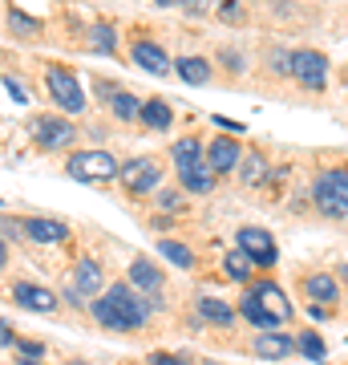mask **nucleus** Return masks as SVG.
<instances>
[{
	"label": "nucleus",
	"mask_w": 348,
	"mask_h": 365,
	"mask_svg": "<svg viewBox=\"0 0 348 365\" xmlns=\"http://www.w3.org/2000/svg\"><path fill=\"white\" fill-rule=\"evenodd\" d=\"M16 345H21V353H25V357H41V353H45V345H41V341H16Z\"/></svg>",
	"instance_id": "32"
},
{
	"label": "nucleus",
	"mask_w": 348,
	"mask_h": 365,
	"mask_svg": "<svg viewBox=\"0 0 348 365\" xmlns=\"http://www.w3.org/2000/svg\"><path fill=\"white\" fill-rule=\"evenodd\" d=\"M130 280H134L138 292H146V297L158 304V297H162V272H158L146 256H134V264H130Z\"/></svg>",
	"instance_id": "11"
},
{
	"label": "nucleus",
	"mask_w": 348,
	"mask_h": 365,
	"mask_svg": "<svg viewBox=\"0 0 348 365\" xmlns=\"http://www.w3.org/2000/svg\"><path fill=\"white\" fill-rule=\"evenodd\" d=\"M93 321L105 329H114V333H130V329H142L146 317L154 313V304H146L138 297V288L130 284H110L105 288V297L93 300Z\"/></svg>",
	"instance_id": "1"
},
{
	"label": "nucleus",
	"mask_w": 348,
	"mask_h": 365,
	"mask_svg": "<svg viewBox=\"0 0 348 365\" xmlns=\"http://www.w3.org/2000/svg\"><path fill=\"white\" fill-rule=\"evenodd\" d=\"M223 66H227V69H243V57L227 49V53H223Z\"/></svg>",
	"instance_id": "34"
},
{
	"label": "nucleus",
	"mask_w": 348,
	"mask_h": 365,
	"mask_svg": "<svg viewBox=\"0 0 348 365\" xmlns=\"http://www.w3.org/2000/svg\"><path fill=\"white\" fill-rule=\"evenodd\" d=\"M117 158L110 150H78V155L69 158V179L78 182H105L117 175Z\"/></svg>",
	"instance_id": "3"
},
{
	"label": "nucleus",
	"mask_w": 348,
	"mask_h": 365,
	"mask_svg": "<svg viewBox=\"0 0 348 365\" xmlns=\"http://www.w3.org/2000/svg\"><path fill=\"white\" fill-rule=\"evenodd\" d=\"M0 207H4V203H0Z\"/></svg>",
	"instance_id": "43"
},
{
	"label": "nucleus",
	"mask_w": 348,
	"mask_h": 365,
	"mask_svg": "<svg viewBox=\"0 0 348 365\" xmlns=\"http://www.w3.org/2000/svg\"><path fill=\"white\" fill-rule=\"evenodd\" d=\"M304 292L312 297V304H324V309H332L336 297H340V288H336L332 276H308L304 280Z\"/></svg>",
	"instance_id": "20"
},
{
	"label": "nucleus",
	"mask_w": 348,
	"mask_h": 365,
	"mask_svg": "<svg viewBox=\"0 0 348 365\" xmlns=\"http://www.w3.org/2000/svg\"><path fill=\"white\" fill-rule=\"evenodd\" d=\"M21 365H41L37 357H21Z\"/></svg>",
	"instance_id": "41"
},
{
	"label": "nucleus",
	"mask_w": 348,
	"mask_h": 365,
	"mask_svg": "<svg viewBox=\"0 0 348 365\" xmlns=\"http://www.w3.org/2000/svg\"><path fill=\"white\" fill-rule=\"evenodd\" d=\"M308 317H312V321H328V309H324V304H312Z\"/></svg>",
	"instance_id": "37"
},
{
	"label": "nucleus",
	"mask_w": 348,
	"mask_h": 365,
	"mask_svg": "<svg viewBox=\"0 0 348 365\" xmlns=\"http://www.w3.org/2000/svg\"><path fill=\"white\" fill-rule=\"evenodd\" d=\"M33 138H37L41 150H65V146H73L78 130H73L69 118H37L33 122Z\"/></svg>",
	"instance_id": "7"
},
{
	"label": "nucleus",
	"mask_w": 348,
	"mask_h": 365,
	"mask_svg": "<svg viewBox=\"0 0 348 365\" xmlns=\"http://www.w3.org/2000/svg\"><path fill=\"white\" fill-rule=\"evenodd\" d=\"M150 365H186L182 357H167V353H150Z\"/></svg>",
	"instance_id": "33"
},
{
	"label": "nucleus",
	"mask_w": 348,
	"mask_h": 365,
	"mask_svg": "<svg viewBox=\"0 0 348 365\" xmlns=\"http://www.w3.org/2000/svg\"><path fill=\"white\" fill-rule=\"evenodd\" d=\"M90 45H93L97 53H105V57H114V29L105 25V21L90 25Z\"/></svg>",
	"instance_id": "27"
},
{
	"label": "nucleus",
	"mask_w": 348,
	"mask_h": 365,
	"mask_svg": "<svg viewBox=\"0 0 348 365\" xmlns=\"http://www.w3.org/2000/svg\"><path fill=\"white\" fill-rule=\"evenodd\" d=\"M239 143H231V138H215V143L206 146V167L215 170V175H231L235 167H239Z\"/></svg>",
	"instance_id": "12"
},
{
	"label": "nucleus",
	"mask_w": 348,
	"mask_h": 365,
	"mask_svg": "<svg viewBox=\"0 0 348 365\" xmlns=\"http://www.w3.org/2000/svg\"><path fill=\"white\" fill-rule=\"evenodd\" d=\"M219 16H223V21H239V16H243V4H239V0H223Z\"/></svg>",
	"instance_id": "31"
},
{
	"label": "nucleus",
	"mask_w": 348,
	"mask_h": 365,
	"mask_svg": "<svg viewBox=\"0 0 348 365\" xmlns=\"http://www.w3.org/2000/svg\"><path fill=\"white\" fill-rule=\"evenodd\" d=\"M251 349H255L259 357H268V361H280V357H288V353H296V341H292V337H284V333H275V329H271V333H259Z\"/></svg>",
	"instance_id": "16"
},
{
	"label": "nucleus",
	"mask_w": 348,
	"mask_h": 365,
	"mask_svg": "<svg viewBox=\"0 0 348 365\" xmlns=\"http://www.w3.org/2000/svg\"><path fill=\"white\" fill-rule=\"evenodd\" d=\"M45 86H49L53 102L61 106V110H69V114H81V110H85V93H81L78 78H73L65 66H49V69H45Z\"/></svg>",
	"instance_id": "4"
},
{
	"label": "nucleus",
	"mask_w": 348,
	"mask_h": 365,
	"mask_svg": "<svg viewBox=\"0 0 348 365\" xmlns=\"http://www.w3.org/2000/svg\"><path fill=\"white\" fill-rule=\"evenodd\" d=\"M158 252H162L174 268H194V252L186 248V244H179V240H162V244H158Z\"/></svg>",
	"instance_id": "26"
},
{
	"label": "nucleus",
	"mask_w": 348,
	"mask_h": 365,
	"mask_svg": "<svg viewBox=\"0 0 348 365\" xmlns=\"http://www.w3.org/2000/svg\"><path fill=\"white\" fill-rule=\"evenodd\" d=\"M150 126V130H167L170 122H174V110H170L162 98H150V102H142V114H138Z\"/></svg>",
	"instance_id": "21"
},
{
	"label": "nucleus",
	"mask_w": 348,
	"mask_h": 365,
	"mask_svg": "<svg viewBox=\"0 0 348 365\" xmlns=\"http://www.w3.org/2000/svg\"><path fill=\"white\" fill-rule=\"evenodd\" d=\"M110 110H114V118H122V122H134V118L142 114V102H138L134 93L117 90L114 98H110Z\"/></svg>",
	"instance_id": "24"
},
{
	"label": "nucleus",
	"mask_w": 348,
	"mask_h": 365,
	"mask_svg": "<svg viewBox=\"0 0 348 365\" xmlns=\"http://www.w3.org/2000/svg\"><path fill=\"white\" fill-rule=\"evenodd\" d=\"M206 365H215V361H206Z\"/></svg>",
	"instance_id": "42"
},
{
	"label": "nucleus",
	"mask_w": 348,
	"mask_h": 365,
	"mask_svg": "<svg viewBox=\"0 0 348 365\" xmlns=\"http://www.w3.org/2000/svg\"><path fill=\"white\" fill-rule=\"evenodd\" d=\"M292 78H296V86L320 93L324 81H328V57L316 49H296L292 53Z\"/></svg>",
	"instance_id": "5"
},
{
	"label": "nucleus",
	"mask_w": 348,
	"mask_h": 365,
	"mask_svg": "<svg viewBox=\"0 0 348 365\" xmlns=\"http://www.w3.org/2000/svg\"><path fill=\"white\" fill-rule=\"evenodd\" d=\"M0 345H16V337H13V329L4 325V321H0Z\"/></svg>",
	"instance_id": "36"
},
{
	"label": "nucleus",
	"mask_w": 348,
	"mask_h": 365,
	"mask_svg": "<svg viewBox=\"0 0 348 365\" xmlns=\"http://www.w3.org/2000/svg\"><path fill=\"white\" fill-rule=\"evenodd\" d=\"M239 313H243V321H251V325H255L259 333H271V329L280 325V321H275V317H271L268 309L259 304V297H255V292H247V297L239 300Z\"/></svg>",
	"instance_id": "18"
},
{
	"label": "nucleus",
	"mask_w": 348,
	"mask_h": 365,
	"mask_svg": "<svg viewBox=\"0 0 348 365\" xmlns=\"http://www.w3.org/2000/svg\"><path fill=\"white\" fill-rule=\"evenodd\" d=\"M9 25H13V33H21V37H37L41 33V25L33 16H25L21 9H9Z\"/></svg>",
	"instance_id": "29"
},
{
	"label": "nucleus",
	"mask_w": 348,
	"mask_h": 365,
	"mask_svg": "<svg viewBox=\"0 0 348 365\" xmlns=\"http://www.w3.org/2000/svg\"><path fill=\"white\" fill-rule=\"evenodd\" d=\"M251 268H255V260H251L243 248H231L223 256V272L231 276V280H251Z\"/></svg>",
	"instance_id": "23"
},
{
	"label": "nucleus",
	"mask_w": 348,
	"mask_h": 365,
	"mask_svg": "<svg viewBox=\"0 0 348 365\" xmlns=\"http://www.w3.org/2000/svg\"><path fill=\"white\" fill-rule=\"evenodd\" d=\"M4 260H9V244H4V235H0V272H4Z\"/></svg>",
	"instance_id": "39"
},
{
	"label": "nucleus",
	"mask_w": 348,
	"mask_h": 365,
	"mask_svg": "<svg viewBox=\"0 0 348 365\" xmlns=\"http://www.w3.org/2000/svg\"><path fill=\"white\" fill-rule=\"evenodd\" d=\"M251 292H255L259 304H263V309H268V313L275 317V321H288V317H292V304H288L284 288L275 284V280H263V284H255Z\"/></svg>",
	"instance_id": "15"
},
{
	"label": "nucleus",
	"mask_w": 348,
	"mask_h": 365,
	"mask_svg": "<svg viewBox=\"0 0 348 365\" xmlns=\"http://www.w3.org/2000/svg\"><path fill=\"white\" fill-rule=\"evenodd\" d=\"M259 175H268V163H263V155H247V167H243V182H255Z\"/></svg>",
	"instance_id": "30"
},
{
	"label": "nucleus",
	"mask_w": 348,
	"mask_h": 365,
	"mask_svg": "<svg viewBox=\"0 0 348 365\" xmlns=\"http://www.w3.org/2000/svg\"><path fill=\"white\" fill-rule=\"evenodd\" d=\"M105 284V272L97 260H78V268H73V292L78 297H97Z\"/></svg>",
	"instance_id": "14"
},
{
	"label": "nucleus",
	"mask_w": 348,
	"mask_h": 365,
	"mask_svg": "<svg viewBox=\"0 0 348 365\" xmlns=\"http://www.w3.org/2000/svg\"><path fill=\"white\" fill-rule=\"evenodd\" d=\"M134 66H142L146 73H154V78H167L170 73V57H167V49L162 45H154V41H134Z\"/></svg>",
	"instance_id": "10"
},
{
	"label": "nucleus",
	"mask_w": 348,
	"mask_h": 365,
	"mask_svg": "<svg viewBox=\"0 0 348 365\" xmlns=\"http://www.w3.org/2000/svg\"><path fill=\"white\" fill-rule=\"evenodd\" d=\"M4 86H9V93H13L16 102H28V98H25V90H21V86H16V81H4Z\"/></svg>",
	"instance_id": "38"
},
{
	"label": "nucleus",
	"mask_w": 348,
	"mask_h": 365,
	"mask_svg": "<svg viewBox=\"0 0 348 365\" xmlns=\"http://www.w3.org/2000/svg\"><path fill=\"white\" fill-rule=\"evenodd\" d=\"M312 199H316V207H320L324 215L348 220V170L336 167V170H328V175H320L316 187H312Z\"/></svg>",
	"instance_id": "2"
},
{
	"label": "nucleus",
	"mask_w": 348,
	"mask_h": 365,
	"mask_svg": "<svg viewBox=\"0 0 348 365\" xmlns=\"http://www.w3.org/2000/svg\"><path fill=\"white\" fill-rule=\"evenodd\" d=\"M25 235L37 240V244H61V240H69V223L49 220V215H33V220L25 223Z\"/></svg>",
	"instance_id": "13"
},
{
	"label": "nucleus",
	"mask_w": 348,
	"mask_h": 365,
	"mask_svg": "<svg viewBox=\"0 0 348 365\" xmlns=\"http://www.w3.org/2000/svg\"><path fill=\"white\" fill-rule=\"evenodd\" d=\"M13 297H16L21 309H28V313H57V297H53L49 288L33 284V280H16Z\"/></svg>",
	"instance_id": "9"
},
{
	"label": "nucleus",
	"mask_w": 348,
	"mask_h": 365,
	"mask_svg": "<svg viewBox=\"0 0 348 365\" xmlns=\"http://www.w3.org/2000/svg\"><path fill=\"white\" fill-rule=\"evenodd\" d=\"M296 349L308 357V361H328V349H324V341L316 333H300L296 337Z\"/></svg>",
	"instance_id": "28"
},
{
	"label": "nucleus",
	"mask_w": 348,
	"mask_h": 365,
	"mask_svg": "<svg viewBox=\"0 0 348 365\" xmlns=\"http://www.w3.org/2000/svg\"><path fill=\"white\" fill-rule=\"evenodd\" d=\"M199 317H203V321H211V325H219V329H231V325H235L231 304H223V300H211V297L199 300Z\"/></svg>",
	"instance_id": "22"
},
{
	"label": "nucleus",
	"mask_w": 348,
	"mask_h": 365,
	"mask_svg": "<svg viewBox=\"0 0 348 365\" xmlns=\"http://www.w3.org/2000/svg\"><path fill=\"white\" fill-rule=\"evenodd\" d=\"M158 203H162V207H170V211H179V203H182V199L174 195V191H162V199H158Z\"/></svg>",
	"instance_id": "35"
},
{
	"label": "nucleus",
	"mask_w": 348,
	"mask_h": 365,
	"mask_svg": "<svg viewBox=\"0 0 348 365\" xmlns=\"http://www.w3.org/2000/svg\"><path fill=\"white\" fill-rule=\"evenodd\" d=\"M235 248H243L247 256H251L255 264H263V268H271V264H275V256H280V252H275V240H271L263 227H239V235H235Z\"/></svg>",
	"instance_id": "8"
},
{
	"label": "nucleus",
	"mask_w": 348,
	"mask_h": 365,
	"mask_svg": "<svg viewBox=\"0 0 348 365\" xmlns=\"http://www.w3.org/2000/svg\"><path fill=\"white\" fill-rule=\"evenodd\" d=\"M174 69H179V78L186 81V86H206V81H211V61H206V57H179V61H174Z\"/></svg>",
	"instance_id": "19"
},
{
	"label": "nucleus",
	"mask_w": 348,
	"mask_h": 365,
	"mask_svg": "<svg viewBox=\"0 0 348 365\" xmlns=\"http://www.w3.org/2000/svg\"><path fill=\"white\" fill-rule=\"evenodd\" d=\"M154 4H191L194 9V0H154Z\"/></svg>",
	"instance_id": "40"
},
{
	"label": "nucleus",
	"mask_w": 348,
	"mask_h": 365,
	"mask_svg": "<svg viewBox=\"0 0 348 365\" xmlns=\"http://www.w3.org/2000/svg\"><path fill=\"white\" fill-rule=\"evenodd\" d=\"M117 175H122V187H126L130 195H150L162 182V167H158L154 158H130Z\"/></svg>",
	"instance_id": "6"
},
{
	"label": "nucleus",
	"mask_w": 348,
	"mask_h": 365,
	"mask_svg": "<svg viewBox=\"0 0 348 365\" xmlns=\"http://www.w3.org/2000/svg\"><path fill=\"white\" fill-rule=\"evenodd\" d=\"M179 179H182V187H186L191 195H206V191L215 187V170L199 158V163H191V167H179Z\"/></svg>",
	"instance_id": "17"
},
{
	"label": "nucleus",
	"mask_w": 348,
	"mask_h": 365,
	"mask_svg": "<svg viewBox=\"0 0 348 365\" xmlns=\"http://www.w3.org/2000/svg\"><path fill=\"white\" fill-rule=\"evenodd\" d=\"M199 158H206V146L199 138H179L174 143V167H191Z\"/></svg>",
	"instance_id": "25"
}]
</instances>
